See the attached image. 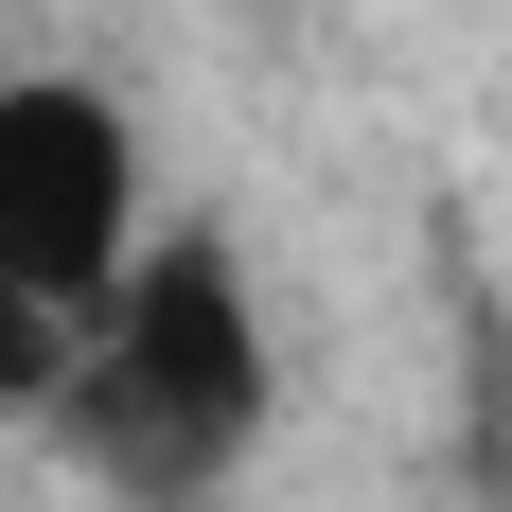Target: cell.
<instances>
[{
  "label": "cell",
  "instance_id": "1",
  "mask_svg": "<svg viewBox=\"0 0 512 512\" xmlns=\"http://www.w3.org/2000/svg\"><path fill=\"white\" fill-rule=\"evenodd\" d=\"M265 301H248V248L230 230H142V265L89 301V354H71V460L106 495H212V477L265 442Z\"/></svg>",
  "mask_w": 512,
  "mask_h": 512
},
{
  "label": "cell",
  "instance_id": "2",
  "mask_svg": "<svg viewBox=\"0 0 512 512\" xmlns=\"http://www.w3.org/2000/svg\"><path fill=\"white\" fill-rule=\"evenodd\" d=\"M142 265V124L89 71H0V283L89 318Z\"/></svg>",
  "mask_w": 512,
  "mask_h": 512
},
{
  "label": "cell",
  "instance_id": "3",
  "mask_svg": "<svg viewBox=\"0 0 512 512\" xmlns=\"http://www.w3.org/2000/svg\"><path fill=\"white\" fill-rule=\"evenodd\" d=\"M71 354H89V318H53V301L0 283V424H53V407H71Z\"/></svg>",
  "mask_w": 512,
  "mask_h": 512
}]
</instances>
